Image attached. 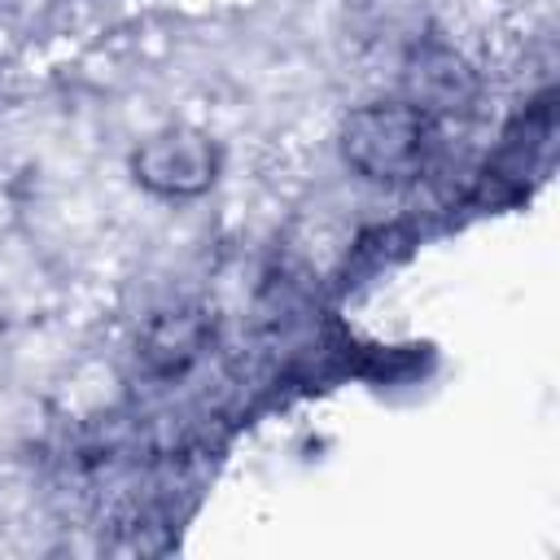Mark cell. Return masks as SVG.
<instances>
[{
    "label": "cell",
    "instance_id": "obj_1",
    "mask_svg": "<svg viewBox=\"0 0 560 560\" xmlns=\"http://www.w3.org/2000/svg\"><path fill=\"white\" fill-rule=\"evenodd\" d=\"M438 149L433 114L416 101H368L341 122V158L368 184H411Z\"/></svg>",
    "mask_w": 560,
    "mask_h": 560
},
{
    "label": "cell",
    "instance_id": "obj_2",
    "mask_svg": "<svg viewBox=\"0 0 560 560\" xmlns=\"http://www.w3.org/2000/svg\"><path fill=\"white\" fill-rule=\"evenodd\" d=\"M219 171H223L219 140L188 122L158 127L131 149V179L162 201H192L210 192Z\"/></svg>",
    "mask_w": 560,
    "mask_h": 560
},
{
    "label": "cell",
    "instance_id": "obj_3",
    "mask_svg": "<svg viewBox=\"0 0 560 560\" xmlns=\"http://www.w3.org/2000/svg\"><path fill=\"white\" fill-rule=\"evenodd\" d=\"M210 337H214V319L206 306L184 302V306L153 311L136 332V363L162 381L184 376L210 350Z\"/></svg>",
    "mask_w": 560,
    "mask_h": 560
},
{
    "label": "cell",
    "instance_id": "obj_4",
    "mask_svg": "<svg viewBox=\"0 0 560 560\" xmlns=\"http://www.w3.org/2000/svg\"><path fill=\"white\" fill-rule=\"evenodd\" d=\"M411 96L424 114H438V109H464L472 101V79L464 70V61L451 52V48H416L411 57Z\"/></svg>",
    "mask_w": 560,
    "mask_h": 560
}]
</instances>
